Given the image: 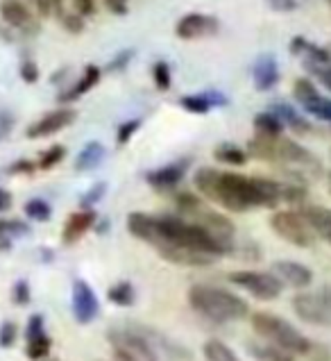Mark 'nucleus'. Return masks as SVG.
I'll list each match as a JSON object with an SVG mask.
<instances>
[{
  "mask_svg": "<svg viewBox=\"0 0 331 361\" xmlns=\"http://www.w3.org/2000/svg\"><path fill=\"white\" fill-rule=\"evenodd\" d=\"M193 182L202 198L236 214L254 207L275 209L282 202V182L268 178H245L239 173H223L204 166L195 173Z\"/></svg>",
  "mask_w": 331,
  "mask_h": 361,
  "instance_id": "1",
  "label": "nucleus"
},
{
  "mask_svg": "<svg viewBox=\"0 0 331 361\" xmlns=\"http://www.w3.org/2000/svg\"><path fill=\"white\" fill-rule=\"evenodd\" d=\"M189 302L198 314L211 321H241L250 314V307L236 293L227 291L220 286H206V284H195L189 291Z\"/></svg>",
  "mask_w": 331,
  "mask_h": 361,
  "instance_id": "2",
  "label": "nucleus"
},
{
  "mask_svg": "<svg viewBox=\"0 0 331 361\" xmlns=\"http://www.w3.org/2000/svg\"><path fill=\"white\" fill-rule=\"evenodd\" d=\"M250 323H252V329H254L256 336L266 338L268 343H273L275 348L284 350V353H288V355L304 357L308 345H311V341H308L302 332H297L291 323L284 321V318L277 316V314L256 312V314H252Z\"/></svg>",
  "mask_w": 331,
  "mask_h": 361,
  "instance_id": "3",
  "label": "nucleus"
},
{
  "mask_svg": "<svg viewBox=\"0 0 331 361\" xmlns=\"http://www.w3.org/2000/svg\"><path fill=\"white\" fill-rule=\"evenodd\" d=\"M291 307L304 323L331 327V286L320 288L318 293H295Z\"/></svg>",
  "mask_w": 331,
  "mask_h": 361,
  "instance_id": "4",
  "label": "nucleus"
},
{
  "mask_svg": "<svg viewBox=\"0 0 331 361\" xmlns=\"http://www.w3.org/2000/svg\"><path fill=\"white\" fill-rule=\"evenodd\" d=\"M270 228L273 232L288 243H293L297 247H311L316 241V232L311 230V225L304 221V216L299 212H275L270 216Z\"/></svg>",
  "mask_w": 331,
  "mask_h": 361,
  "instance_id": "5",
  "label": "nucleus"
},
{
  "mask_svg": "<svg viewBox=\"0 0 331 361\" xmlns=\"http://www.w3.org/2000/svg\"><path fill=\"white\" fill-rule=\"evenodd\" d=\"M227 277H230V282L245 288L247 293L258 298V300H275V298L282 295L284 288L273 273L263 271H232Z\"/></svg>",
  "mask_w": 331,
  "mask_h": 361,
  "instance_id": "6",
  "label": "nucleus"
},
{
  "mask_svg": "<svg viewBox=\"0 0 331 361\" xmlns=\"http://www.w3.org/2000/svg\"><path fill=\"white\" fill-rule=\"evenodd\" d=\"M218 30H220V23L216 16L191 12V14H186L177 20V25H175V35L184 41H193V39L218 35Z\"/></svg>",
  "mask_w": 331,
  "mask_h": 361,
  "instance_id": "7",
  "label": "nucleus"
},
{
  "mask_svg": "<svg viewBox=\"0 0 331 361\" xmlns=\"http://www.w3.org/2000/svg\"><path fill=\"white\" fill-rule=\"evenodd\" d=\"M77 118V111L70 109V107H61L55 111H48L46 116H41L37 123L27 128L25 137L27 139H46V137H53V134L66 130L70 123Z\"/></svg>",
  "mask_w": 331,
  "mask_h": 361,
  "instance_id": "8",
  "label": "nucleus"
},
{
  "mask_svg": "<svg viewBox=\"0 0 331 361\" xmlns=\"http://www.w3.org/2000/svg\"><path fill=\"white\" fill-rule=\"evenodd\" d=\"M270 273L282 282V286H291V288H306L313 282V273L308 271L304 264L293 262V259L275 262L270 266Z\"/></svg>",
  "mask_w": 331,
  "mask_h": 361,
  "instance_id": "9",
  "label": "nucleus"
},
{
  "mask_svg": "<svg viewBox=\"0 0 331 361\" xmlns=\"http://www.w3.org/2000/svg\"><path fill=\"white\" fill-rule=\"evenodd\" d=\"M157 252L166 262L177 264V266H191V268H204L216 262L213 255L193 250V247H186V245H175V243H166V245L157 247Z\"/></svg>",
  "mask_w": 331,
  "mask_h": 361,
  "instance_id": "10",
  "label": "nucleus"
},
{
  "mask_svg": "<svg viewBox=\"0 0 331 361\" xmlns=\"http://www.w3.org/2000/svg\"><path fill=\"white\" fill-rule=\"evenodd\" d=\"M109 343H111V350H123V353H127L134 361H157V355H154V350L143 341L141 336L132 334V332H111L107 334Z\"/></svg>",
  "mask_w": 331,
  "mask_h": 361,
  "instance_id": "11",
  "label": "nucleus"
},
{
  "mask_svg": "<svg viewBox=\"0 0 331 361\" xmlns=\"http://www.w3.org/2000/svg\"><path fill=\"white\" fill-rule=\"evenodd\" d=\"M127 232L137 236L139 241H146L148 245L157 247L161 243V230H159V216H150L143 212H134L127 216Z\"/></svg>",
  "mask_w": 331,
  "mask_h": 361,
  "instance_id": "12",
  "label": "nucleus"
},
{
  "mask_svg": "<svg viewBox=\"0 0 331 361\" xmlns=\"http://www.w3.org/2000/svg\"><path fill=\"white\" fill-rule=\"evenodd\" d=\"M98 298L93 293V288L85 280H75L73 284V314L77 318V323L87 325L93 318L98 316Z\"/></svg>",
  "mask_w": 331,
  "mask_h": 361,
  "instance_id": "13",
  "label": "nucleus"
},
{
  "mask_svg": "<svg viewBox=\"0 0 331 361\" xmlns=\"http://www.w3.org/2000/svg\"><path fill=\"white\" fill-rule=\"evenodd\" d=\"M186 171H189V161L182 159L175 164H166V166H161L157 171H150L146 175V180L150 187L159 189V191H168V189H175L184 180Z\"/></svg>",
  "mask_w": 331,
  "mask_h": 361,
  "instance_id": "14",
  "label": "nucleus"
},
{
  "mask_svg": "<svg viewBox=\"0 0 331 361\" xmlns=\"http://www.w3.org/2000/svg\"><path fill=\"white\" fill-rule=\"evenodd\" d=\"M93 223H96V212L91 209H80L75 214H70L64 225V232H61V241L66 245L80 241L93 228Z\"/></svg>",
  "mask_w": 331,
  "mask_h": 361,
  "instance_id": "15",
  "label": "nucleus"
},
{
  "mask_svg": "<svg viewBox=\"0 0 331 361\" xmlns=\"http://www.w3.org/2000/svg\"><path fill=\"white\" fill-rule=\"evenodd\" d=\"M180 105H182V109L191 111V114H206V111H211L213 107L227 105V98L220 94V91L211 89V91H204V94L180 98Z\"/></svg>",
  "mask_w": 331,
  "mask_h": 361,
  "instance_id": "16",
  "label": "nucleus"
},
{
  "mask_svg": "<svg viewBox=\"0 0 331 361\" xmlns=\"http://www.w3.org/2000/svg\"><path fill=\"white\" fill-rule=\"evenodd\" d=\"M252 80H254V87L258 91H270L277 85V82H279V68H277V61H275L273 55H261L254 61Z\"/></svg>",
  "mask_w": 331,
  "mask_h": 361,
  "instance_id": "17",
  "label": "nucleus"
},
{
  "mask_svg": "<svg viewBox=\"0 0 331 361\" xmlns=\"http://www.w3.org/2000/svg\"><path fill=\"white\" fill-rule=\"evenodd\" d=\"M0 16L7 25H12L16 30H32L35 25V18L30 14V9L18 3V0H5L3 5H0Z\"/></svg>",
  "mask_w": 331,
  "mask_h": 361,
  "instance_id": "18",
  "label": "nucleus"
},
{
  "mask_svg": "<svg viewBox=\"0 0 331 361\" xmlns=\"http://www.w3.org/2000/svg\"><path fill=\"white\" fill-rule=\"evenodd\" d=\"M299 214L304 216V221L311 225V230L323 236V239L331 245V209L327 207H297Z\"/></svg>",
  "mask_w": 331,
  "mask_h": 361,
  "instance_id": "19",
  "label": "nucleus"
},
{
  "mask_svg": "<svg viewBox=\"0 0 331 361\" xmlns=\"http://www.w3.org/2000/svg\"><path fill=\"white\" fill-rule=\"evenodd\" d=\"M100 78H102V71H100L96 64H89V66L85 68V73H82V78L66 91V94H61L59 100H61V102H73V100L82 98V96L89 94V91L98 85Z\"/></svg>",
  "mask_w": 331,
  "mask_h": 361,
  "instance_id": "20",
  "label": "nucleus"
},
{
  "mask_svg": "<svg viewBox=\"0 0 331 361\" xmlns=\"http://www.w3.org/2000/svg\"><path fill=\"white\" fill-rule=\"evenodd\" d=\"M273 114L284 123V128L288 126L291 130H295L297 134H308L311 132V123H308L295 107L286 105V102H277V105H273Z\"/></svg>",
  "mask_w": 331,
  "mask_h": 361,
  "instance_id": "21",
  "label": "nucleus"
},
{
  "mask_svg": "<svg viewBox=\"0 0 331 361\" xmlns=\"http://www.w3.org/2000/svg\"><path fill=\"white\" fill-rule=\"evenodd\" d=\"M291 53L297 57H304V61H313V64H329L331 61V53L327 48L313 46L304 37H295L291 41Z\"/></svg>",
  "mask_w": 331,
  "mask_h": 361,
  "instance_id": "22",
  "label": "nucleus"
},
{
  "mask_svg": "<svg viewBox=\"0 0 331 361\" xmlns=\"http://www.w3.org/2000/svg\"><path fill=\"white\" fill-rule=\"evenodd\" d=\"M105 146L100 141H89L85 148L80 150L77 159H75V169L77 171H93L96 166H100L102 159H105Z\"/></svg>",
  "mask_w": 331,
  "mask_h": 361,
  "instance_id": "23",
  "label": "nucleus"
},
{
  "mask_svg": "<svg viewBox=\"0 0 331 361\" xmlns=\"http://www.w3.org/2000/svg\"><path fill=\"white\" fill-rule=\"evenodd\" d=\"M254 130H256V137L273 139L284 132V123L279 121L273 111H261V114L254 116Z\"/></svg>",
  "mask_w": 331,
  "mask_h": 361,
  "instance_id": "24",
  "label": "nucleus"
},
{
  "mask_svg": "<svg viewBox=\"0 0 331 361\" xmlns=\"http://www.w3.org/2000/svg\"><path fill=\"white\" fill-rule=\"evenodd\" d=\"M202 355L206 361H241V357L236 355L227 343L218 341V338H209V341H204Z\"/></svg>",
  "mask_w": 331,
  "mask_h": 361,
  "instance_id": "25",
  "label": "nucleus"
},
{
  "mask_svg": "<svg viewBox=\"0 0 331 361\" xmlns=\"http://www.w3.org/2000/svg\"><path fill=\"white\" fill-rule=\"evenodd\" d=\"M213 157L216 161H220V164H232V166H243V164L247 161V150L239 148V146H234V143H223V146H218L213 150Z\"/></svg>",
  "mask_w": 331,
  "mask_h": 361,
  "instance_id": "26",
  "label": "nucleus"
},
{
  "mask_svg": "<svg viewBox=\"0 0 331 361\" xmlns=\"http://www.w3.org/2000/svg\"><path fill=\"white\" fill-rule=\"evenodd\" d=\"M50 348H53V341H50V336L44 332V334H39L35 338H27L25 355L32 361H39V359H46L50 355Z\"/></svg>",
  "mask_w": 331,
  "mask_h": 361,
  "instance_id": "27",
  "label": "nucleus"
},
{
  "mask_svg": "<svg viewBox=\"0 0 331 361\" xmlns=\"http://www.w3.org/2000/svg\"><path fill=\"white\" fill-rule=\"evenodd\" d=\"M107 298H109V302L118 305V307H132L134 305V286L130 282H118L107 291Z\"/></svg>",
  "mask_w": 331,
  "mask_h": 361,
  "instance_id": "28",
  "label": "nucleus"
},
{
  "mask_svg": "<svg viewBox=\"0 0 331 361\" xmlns=\"http://www.w3.org/2000/svg\"><path fill=\"white\" fill-rule=\"evenodd\" d=\"M23 209H25L27 219L37 221V223H46V221H50V216H53V207H50V204L46 200H41V198L27 200Z\"/></svg>",
  "mask_w": 331,
  "mask_h": 361,
  "instance_id": "29",
  "label": "nucleus"
},
{
  "mask_svg": "<svg viewBox=\"0 0 331 361\" xmlns=\"http://www.w3.org/2000/svg\"><path fill=\"white\" fill-rule=\"evenodd\" d=\"M293 94H295V98H297V102L299 105H308L313 98H318L320 94H318V89H316V85L311 80H306V78H299V80H295V85H293Z\"/></svg>",
  "mask_w": 331,
  "mask_h": 361,
  "instance_id": "30",
  "label": "nucleus"
},
{
  "mask_svg": "<svg viewBox=\"0 0 331 361\" xmlns=\"http://www.w3.org/2000/svg\"><path fill=\"white\" fill-rule=\"evenodd\" d=\"M304 109L308 111V114H313L316 118L331 123V98L318 96V98H313L311 102H308V105H304Z\"/></svg>",
  "mask_w": 331,
  "mask_h": 361,
  "instance_id": "31",
  "label": "nucleus"
},
{
  "mask_svg": "<svg viewBox=\"0 0 331 361\" xmlns=\"http://www.w3.org/2000/svg\"><path fill=\"white\" fill-rule=\"evenodd\" d=\"M66 157V148L64 146H53V148H48L44 154H41V159L37 164V169L41 171H50V169H55L57 164Z\"/></svg>",
  "mask_w": 331,
  "mask_h": 361,
  "instance_id": "32",
  "label": "nucleus"
},
{
  "mask_svg": "<svg viewBox=\"0 0 331 361\" xmlns=\"http://www.w3.org/2000/svg\"><path fill=\"white\" fill-rule=\"evenodd\" d=\"M152 80H154V87L159 91H168L173 85V75H170V66L166 61H157L152 66Z\"/></svg>",
  "mask_w": 331,
  "mask_h": 361,
  "instance_id": "33",
  "label": "nucleus"
},
{
  "mask_svg": "<svg viewBox=\"0 0 331 361\" xmlns=\"http://www.w3.org/2000/svg\"><path fill=\"white\" fill-rule=\"evenodd\" d=\"M27 234V225L20 221H0V239H14V236Z\"/></svg>",
  "mask_w": 331,
  "mask_h": 361,
  "instance_id": "34",
  "label": "nucleus"
},
{
  "mask_svg": "<svg viewBox=\"0 0 331 361\" xmlns=\"http://www.w3.org/2000/svg\"><path fill=\"white\" fill-rule=\"evenodd\" d=\"M141 128V118H132V121H125L123 126L116 128V143L118 146H125L130 143V139L137 134V130Z\"/></svg>",
  "mask_w": 331,
  "mask_h": 361,
  "instance_id": "35",
  "label": "nucleus"
},
{
  "mask_svg": "<svg viewBox=\"0 0 331 361\" xmlns=\"http://www.w3.org/2000/svg\"><path fill=\"white\" fill-rule=\"evenodd\" d=\"M304 66L331 91V61H329V64H313V61H304Z\"/></svg>",
  "mask_w": 331,
  "mask_h": 361,
  "instance_id": "36",
  "label": "nucleus"
},
{
  "mask_svg": "<svg viewBox=\"0 0 331 361\" xmlns=\"http://www.w3.org/2000/svg\"><path fill=\"white\" fill-rule=\"evenodd\" d=\"M59 20H61V25H64L68 32H73V35H80L82 30H85V18H82L77 12L75 14L59 12Z\"/></svg>",
  "mask_w": 331,
  "mask_h": 361,
  "instance_id": "37",
  "label": "nucleus"
},
{
  "mask_svg": "<svg viewBox=\"0 0 331 361\" xmlns=\"http://www.w3.org/2000/svg\"><path fill=\"white\" fill-rule=\"evenodd\" d=\"M16 336H18V327L12 321H5L0 325V348H12L16 343Z\"/></svg>",
  "mask_w": 331,
  "mask_h": 361,
  "instance_id": "38",
  "label": "nucleus"
},
{
  "mask_svg": "<svg viewBox=\"0 0 331 361\" xmlns=\"http://www.w3.org/2000/svg\"><path fill=\"white\" fill-rule=\"evenodd\" d=\"M308 361H331V353H329V348L327 345H323V343H313L311 341V345H308V350H306V355H304Z\"/></svg>",
  "mask_w": 331,
  "mask_h": 361,
  "instance_id": "39",
  "label": "nucleus"
},
{
  "mask_svg": "<svg viewBox=\"0 0 331 361\" xmlns=\"http://www.w3.org/2000/svg\"><path fill=\"white\" fill-rule=\"evenodd\" d=\"M20 78H23V82H27V85H35L39 80V66L32 59H25L23 64H20Z\"/></svg>",
  "mask_w": 331,
  "mask_h": 361,
  "instance_id": "40",
  "label": "nucleus"
},
{
  "mask_svg": "<svg viewBox=\"0 0 331 361\" xmlns=\"http://www.w3.org/2000/svg\"><path fill=\"white\" fill-rule=\"evenodd\" d=\"M105 189H107V184L105 182H100V184H96V187H93L87 195H85V198H82V207H85V209H89L91 207V204H96L100 198H102V195H105Z\"/></svg>",
  "mask_w": 331,
  "mask_h": 361,
  "instance_id": "41",
  "label": "nucleus"
},
{
  "mask_svg": "<svg viewBox=\"0 0 331 361\" xmlns=\"http://www.w3.org/2000/svg\"><path fill=\"white\" fill-rule=\"evenodd\" d=\"M46 329H44V316L41 314H35L32 318H30V323H27V329H25V338H35L39 334H44Z\"/></svg>",
  "mask_w": 331,
  "mask_h": 361,
  "instance_id": "42",
  "label": "nucleus"
},
{
  "mask_svg": "<svg viewBox=\"0 0 331 361\" xmlns=\"http://www.w3.org/2000/svg\"><path fill=\"white\" fill-rule=\"evenodd\" d=\"M14 302L16 305H27L30 302V286L25 280H18L14 284Z\"/></svg>",
  "mask_w": 331,
  "mask_h": 361,
  "instance_id": "43",
  "label": "nucleus"
},
{
  "mask_svg": "<svg viewBox=\"0 0 331 361\" xmlns=\"http://www.w3.org/2000/svg\"><path fill=\"white\" fill-rule=\"evenodd\" d=\"M14 128V116L9 111H0V141L7 139Z\"/></svg>",
  "mask_w": 331,
  "mask_h": 361,
  "instance_id": "44",
  "label": "nucleus"
},
{
  "mask_svg": "<svg viewBox=\"0 0 331 361\" xmlns=\"http://www.w3.org/2000/svg\"><path fill=\"white\" fill-rule=\"evenodd\" d=\"M105 5L111 14H116V16H125L127 14V9H130V0H105Z\"/></svg>",
  "mask_w": 331,
  "mask_h": 361,
  "instance_id": "45",
  "label": "nucleus"
},
{
  "mask_svg": "<svg viewBox=\"0 0 331 361\" xmlns=\"http://www.w3.org/2000/svg\"><path fill=\"white\" fill-rule=\"evenodd\" d=\"M73 7L80 16H91L96 12V0H73Z\"/></svg>",
  "mask_w": 331,
  "mask_h": 361,
  "instance_id": "46",
  "label": "nucleus"
},
{
  "mask_svg": "<svg viewBox=\"0 0 331 361\" xmlns=\"http://www.w3.org/2000/svg\"><path fill=\"white\" fill-rule=\"evenodd\" d=\"M268 5L275 12H293V9H297V0H268Z\"/></svg>",
  "mask_w": 331,
  "mask_h": 361,
  "instance_id": "47",
  "label": "nucleus"
},
{
  "mask_svg": "<svg viewBox=\"0 0 331 361\" xmlns=\"http://www.w3.org/2000/svg\"><path fill=\"white\" fill-rule=\"evenodd\" d=\"M35 169H37V164H35V161L20 159V161H16V164H12V166H9V173H14V175L25 173V175H30V173H35Z\"/></svg>",
  "mask_w": 331,
  "mask_h": 361,
  "instance_id": "48",
  "label": "nucleus"
},
{
  "mask_svg": "<svg viewBox=\"0 0 331 361\" xmlns=\"http://www.w3.org/2000/svg\"><path fill=\"white\" fill-rule=\"evenodd\" d=\"M132 55H134L132 50H125V53H120L113 61H109V66H107V68H109V71H123V68L127 66V61L132 59Z\"/></svg>",
  "mask_w": 331,
  "mask_h": 361,
  "instance_id": "49",
  "label": "nucleus"
},
{
  "mask_svg": "<svg viewBox=\"0 0 331 361\" xmlns=\"http://www.w3.org/2000/svg\"><path fill=\"white\" fill-rule=\"evenodd\" d=\"M9 207H12V193H9L7 189L0 187V214L7 212Z\"/></svg>",
  "mask_w": 331,
  "mask_h": 361,
  "instance_id": "50",
  "label": "nucleus"
},
{
  "mask_svg": "<svg viewBox=\"0 0 331 361\" xmlns=\"http://www.w3.org/2000/svg\"><path fill=\"white\" fill-rule=\"evenodd\" d=\"M50 3H53L55 5V9H57V14L61 12V0H50Z\"/></svg>",
  "mask_w": 331,
  "mask_h": 361,
  "instance_id": "51",
  "label": "nucleus"
},
{
  "mask_svg": "<svg viewBox=\"0 0 331 361\" xmlns=\"http://www.w3.org/2000/svg\"><path fill=\"white\" fill-rule=\"evenodd\" d=\"M329 191H331V171H329Z\"/></svg>",
  "mask_w": 331,
  "mask_h": 361,
  "instance_id": "52",
  "label": "nucleus"
},
{
  "mask_svg": "<svg viewBox=\"0 0 331 361\" xmlns=\"http://www.w3.org/2000/svg\"><path fill=\"white\" fill-rule=\"evenodd\" d=\"M329 5H331V0H329Z\"/></svg>",
  "mask_w": 331,
  "mask_h": 361,
  "instance_id": "53",
  "label": "nucleus"
}]
</instances>
